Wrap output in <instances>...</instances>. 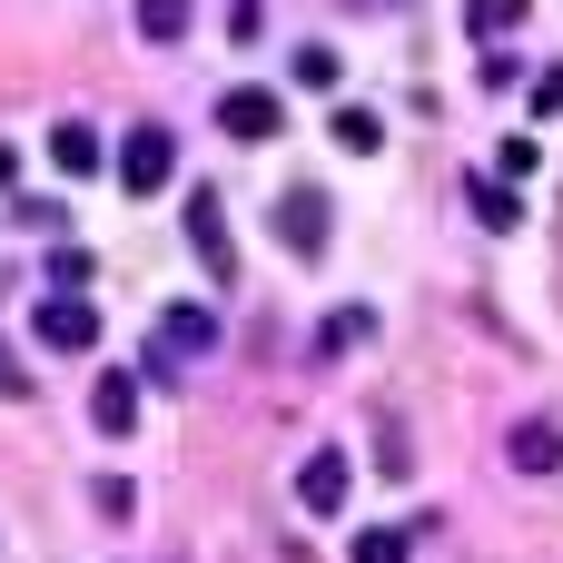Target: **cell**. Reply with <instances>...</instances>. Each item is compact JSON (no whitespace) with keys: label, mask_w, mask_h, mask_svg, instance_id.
I'll return each mask as SVG.
<instances>
[{"label":"cell","mask_w":563,"mask_h":563,"mask_svg":"<svg viewBox=\"0 0 563 563\" xmlns=\"http://www.w3.org/2000/svg\"><path fill=\"white\" fill-rule=\"evenodd\" d=\"M495 168H505V178H515V188H525V178H534V168H544V139H505V158H495Z\"/></svg>","instance_id":"15"},{"label":"cell","mask_w":563,"mask_h":563,"mask_svg":"<svg viewBox=\"0 0 563 563\" xmlns=\"http://www.w3.org/2000/svg\"><path fill=\"white\" fill-rule=\"evenodd\" d=\"M168 178H178V139H168L158 119H139V129L119 139V188L148 198V188H168Z\"/></svg>","instance_id":"1"},{"label":"cell","mask_w":563,"mask_h":563,"mask_svg":"<svg viewBox=\"0 0 563 563\" xmlns=\"http://www.w3.org/2000/svg\"><path fill=\"white\" fill-rule=\"evenodd\" d=\"M40 346L89 356V346H99V307H89V297H69V287H59V297H40Z\"/></svg>","instance_id":"4"},{"label":"cell","mask_w":563,"mask_h":563,"mask_svg":"<svg viewBox=\"0 0 563 563\" xmlns=\"http://www.w3.org/2000/svg\"><path fill=\"white\" fill-rule=\"evenodd\" d=\"M0 396H30V376H20V356H10V336H0Z\"/></svg>","instance_id":"19"},{"label":"cell","mask_w":563,"mask_h":563,"mask_svg":"<svg viewBox=\"0 0 563 563\" xmlns=\"http://www.w3.org/2000/svg\"><path fill=\"white\" fill-rule=\"evenodd\" d=\"M218 129L257 148V139H277V129H287V99H277V89H218Z\"/></svg>","instance_id":"3"},{"label":"cell","mask_w":563,"mask_h":563,"mask_svg":"<svg viewBox=\"0 0 563 563\" xmlns=\"http://www.w3.org/2000/svg\"><path fill=\"white\" fill-rule=\"evenodd\" d=\"M356 563H406V534L386 525V534H356Z\"/></svg>","instance_id":"16"},{"label":"cell","mask_w":563,"mask_h":563,"mask_svg":"<svg viewBox=\"0 0 563 563\" xmlns=\"http://www.w3.org/2000/svg\"><path fill=\"white\" fill-rule=\"evenodd\" d=\"M554 465H563V435H554V416L515 426V475H554Z\"/></svg>","instance_id":"11"},{"label":"cell","mask_w":563,"mask_h":563,"mask_svg":"<svg viewBox=\"0 0 563 563\" xmlns=\"http://www.w3.org/2000/svg\"><path fill=\"white\" fill-rule=\"evenodd\" d=\"M89 426H99V435H129V426H139V376H99V386H89Z\"/></svg>","instance_id":"7"},{"label":"cell","mask_w":563,"mask_h":563,"mask_svg":"<svg viewBox=\"0 0 563 563\" xmlns=\"http://www.w3.org/2000/svg\"><path fill=\"white\" fill-rule=\"evenodd\" d=\"M277 238H287L297 257H317V247H327V198H317V188H287V198H277Z\"/></svg>","instance_id":"6"},{"label":"cell","mask_w":563,"mask_h":563,"mask_svg":"<svg viewBox=\"0 0 563 563\" xmlns=\"http://www.w3.org/2000/svg\"><path fill=\"white\" fill-rule=\"evenodd\" d=\"M563 109V69H544V79H534V119H554Z\"/></svg>","instance_id":"18"},{"label":"cell","mask_w":563,"mask_h":563,"mask_svg":"<svg viewBox=\"0 0 563 563\" xmlns=\"http://www.w3.org/2000/svg\"><path fill=\"white\" fill-rule=\"evenodd\" d=\"M188 247L218 287H238V238H228V198L218 188H188Z\"/></svg>","instance_id":"2"},{"label":"cell","mask_w":563,"mask_h":563,"mask_svg":"<svg viewBox=\"0 0 563 563\" xmlns=\"http://www.w3.org/2000/svg\"><path fill=\"white\" fill-rule=\"evenodd\" d=\"M525 10H534V0H465V30H475V40H505Z\"/></svg>","instance_id":"13"},{"label":"cell","mask_w":563,"mask_h":563,"mask_svg":"<svg viewBox=\"0 0 563 563\" xmlns=\"http://www.w3.org/2000/svg\"><path fill=\"white\" fill-rule=\"evenodd\" d=\"M49 168H59V178H89V168H99V129H89V119H59V129H49Z\"/></svg>","instance_id":"9"},{"label":"cell","mask_w":563,"mask_h":563,"mask_svg":"<svg viewBox=\"0 0 563 563\" xmlns=\"http://www.w3.org/2000/svg\"><path fill=\"white\" fill-rule=\"evenodd\" d=\"M346 485H356V475H346V455H307V465H297L307 515H336V505H346Z\"/></svg>","instance_id":"8"},{"label":"cell","mask_w":563,"mask_h":563,"mask_svg":"<svg viewBox=\"0 0 563 563\" xmlns=\"http://www.w3.org/2000/svg\"><path fill=\"white\" fill-rule=\"evenodd\" d=\"M297 79L307 89H336V49H297Z\"/></svg>","instance_id":"17"},{"label":"cell","mask_w":563,"mask_h":563,"mask_svg":"<svg viewBox=\"0 0 563 563\" xmlns=\"http://www.w3.org/2000/svg\"><path fill=\"white\" fill-rule=\"evenodd\" d=\"M188 30V0H139V40H178Z\"/></svg>","instance_id":"14"},{"label":"cell","mask_w":563,"mask_h":563,"mask_svg":"<svg viewBox=\"0 0 563 563\" xmlns=\"http://www.w3.org/2000/svg\"><path fill=\"white\" fill-rule=\"evenodd\" d=\"M336 148L376 158V148H386V119H376V109H336Z\"/></svg>","instance_id":"12"},{"label":"cell","mask_w":563,"mask_h":563,"mask_svg":"<svg viewBox=\"0 0 563 563\" xmlns=\"http://www.w3.org/2000/svg\"><path fill=\"white\" fill-rule=\"evenodd\" d=\"M238 30H257V0H238Z\"/></svg>","instance_id":"20"},{"label":"cell","mask_w":563,"mask_h":563,"mask_svg":"<svg viewBox=\"0 0 563 563\" xmlns=\"http://www.w3.org/2000/svg\"><path fill=\"white\" fill-rule=\"evenodd\" d=\"M465 208L485 218V228H525V208H515V178L495 168V178H465Z\"/></svg>","instance_id":"10"},{"label":"cell","mask_w":563,"mask_h":563,"mask_svg":"<svg viewBox=\"0 0 563 563\" xmlns=\"http://www.w3.org/2000/svg\"><path fill=\"white\" fill-rule=\"evenodd\" d=\"M208 336H218V317H208V307H168V317H158V346H148V366H139V376H168L178 356H208Z\"/></svg>","instance_id":"5"}]
</instances>
